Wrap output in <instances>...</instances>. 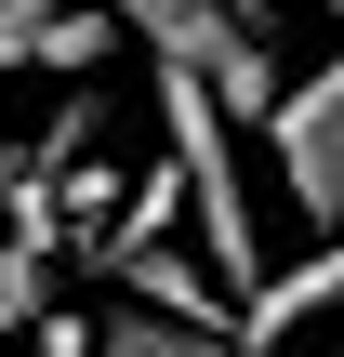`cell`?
<instances>
[{"label": "cell", "mask_w": 344, "mask_h": 357, "mask_svg": "<svg viewBox=\"0 0 344 357\" xmlns=\"http://www.w3.org/2000/svg\"><path fill=\"white\" fill-rule=\"evenodd\" d=\"M159 132H172V185H186V225H199V265L225 305L265 291V225H252V185H239V146H225V106L212 79L159 66Z\"/></svg>", "instance_id": "cell-1"}, {"label": "cell", "mask_w": 344, "mask_h": 357, "mask_svg": "<svg viewBox=\"0 0 344 357\" xmlns=\"http://www.w3.org/2000/svg\"><path fill=\"white\" fill-rule=\"evenodd\" d=\"M93 357H239V331H199V318H146V305H106Z\"/></svg>", "instance_id": "cell-5"}, {"label": "cell", "mask_w": 344, "mask_h": 357, "mask_svg": "<svg viewBox=\"0 0 344 357\" xmlns=\"http://www.w3.org/2000/svg\"><path fill=\"white\" fill-rule=\"evenodd\" d=\"M119 26L93 0H0V66H93Z\"/></svg>", "instance_id": "cell-3"}, {"label": "cell", "mask_w": 344, "mask_h": 357, "mask_svg": "<svg viewBox=\"0 0 344 357\" xmlns=\"http://www.w3.org/2000/svg\"><path fill=\"white\" fill-rule=\"evenodd\" d=\"M40 265H53V199L13 185V238H0V344L40 331Z\"/></svg>", "instance_id": "cell-4"}, {"label": "cell", "mask_w": 344, "mask_h": 357, "mask_svg": "<svg viewBox=\"0 0 344 357\" xmlns=\"http://www.w3.org/2000/svg\"><path fill=\"white\" fill-rule=\"evenodd\" d=\"M265 146H278V185H292V212L344 238V53H318L305 79H278V119H265Z\"/></svg>", "instance_id": "cell-2"}, {"label": "cell", "mask_w": 344, "mask_h": 357, "mask_svg": "<svg viewBox=\"0 0 344 357\" xmlns=\"http://www.w3.org/2000/svg\"><path fill=\"white\" fill-rule=\"evenodd\" d=\"M305 13H318V26H331V40H344V0H305Z\"/></svg>", "instance_id": "cell-6"}]
</instances>
